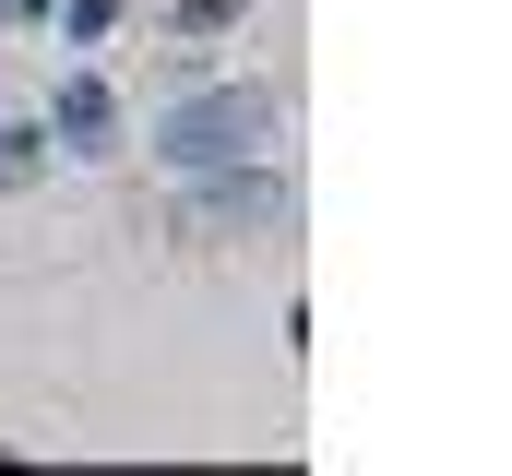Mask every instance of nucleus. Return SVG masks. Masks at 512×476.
<instances>
[{
	"instance_id": "obj_1",
	"label": "nucleus",
	"mask_w": 512,
	"mask_h": 476,
	"mask_svg": "<svg viewBox=\"0 0 512 476\" xmlns=\"http://www.w3.org/2000/svg\"><path fill=\"white\" fill-rule=\"evenodd\" d=\"M251 131H262V96H251V84H227V96H203V108H179L167 131H155V143H167L179 167H215V155H239Z\"/></svg>"
},
{
	"instance_id": "obj_2",
	"label": "nucleus",
	"mask_w": 512,
	"mask_h": 476,
	"mask_svg": "<svg viewBox=\"0 0 512 476\" xmlns=\"http://www.w3.org/2000/svg\"><path fill=\"white\" fill-rule=\"evenodd\" d=\"M12 179H36V131H0V191Z\"/></svg>"
},
{
	"instance_id": "obj_3",
	"label": "nucleus",
	"mask_w": 512,
	"mask_h": 476,
	"mask_svg": "<svg viewBox=\"0 0 512 476\" xmlns=\"http://www.w3.org/2000/svg\"><path fill=\"white\" fill-rule=\"evenodd\" d=\"M239 12H251V0H179V24H191V36H215V24H239Z\"/></svg>"
}]
</instances>
